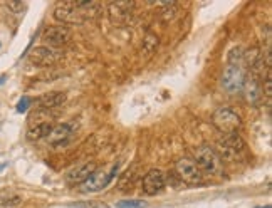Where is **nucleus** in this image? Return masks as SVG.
Masks as SVG:
<instances>
[{"label": "nucleus", "mask_w": 272, "mask_h": 208, "mask_svg": "<svg viewBox=\"0 0 272 208\" xmlns=\"http://www.w3.org/2000/svg\"><path fill=\"white\" fill-rule=\"evenodd\" d=\"M193 161H195V165L199 166V170L202 171V175L218 176V175H222V171H224L220 156L217 154V151L212 146H208V144H202V146L195 149Z\"/></svg>", "instance_id": "nucleus-1"}, {"label": "nucleus", "mask_w": 272, "mask_h": 208, "mask_svg": "<svg viewBox=\"0 0 272 208\" xmlns=\"http://www.w3.org/2000/svg\"><path fill=\"white\" fill-rule=\"evenodd\" d=\"M217 148H218L217 154L220 156V160L237 161L242 160V156L245 154V141L237 133L225 135L222 140H218Z\"/></svg>", "instance_id": "nucleus-2"}, {"label": "nucleus", "mask_w": 272, "mask_h": 208, "mask_svg": "<svg viewBox=\"0 0 272 208\" xmlns=\"http://www.w3.org/2000/svg\"><path fill=\"white\" fill-rule=\"evenodd\" d=\"M212 123L218 131L224 133V135H232V133H237V129H240L242 118L237 114V111H234V109L218 108L212 114Z\"/></svg>", "instance_id": "nucleus-3"}, {"label": "nucleus", "mask_w": 272, "mask_h": 208, "mask_svg": "<svg viewBox=\"0 0 272 208\" xmlns=\"http://www.w3.org/2000/svg\"><path fill=\"white\" fill-rule=\"evenodd\" d=\"M175 175L180 178L182 183L188 185H200L204 181V175L199 170V166L195 165L193 160L190 158H180L175 163Z\"/></svg>", "instance_id": "nucleus-4"}, {"label": "nucleus", "mask_w": 272, "mask_h": 208, "mask_svg": "<svg viewBox=\"0 0 272 208\" xmlns=\"http://www.w3.org/2000/svg\"><path fill=\"white\" fill-rule=\"evenodd\" d=\"M244 81H245V71L240 66H230L224 69L222 74V88L229 92V94H237L244 88Z\"/></svg>", "instance_id": "nucleus-5"}, {"label": "nucleus", "mask_w": 272, "mask_h": 208, "mask_svg": "<svg viewBox=\"0 0 272 208\" xmlns=\"http://www.w3.org/2000/svg\"><path fill=\"white\" fill-rule=\"evenodd\" d=\"M72 39V31L66 25H51L45 27L42 32V40L45 42L47 47L57 49L62 47V45L69 44V40Z\"/></svg>", "instance_id": "nucleus-6"}, {"label": "nucleus", "mask_w": 272, "mask_h": 208, "mask_svg": "<svg viewBox=\"0 0 272 208\" xmlns=\"http://www.w3.org/2000/svg\"><path fill=\"white\" fill-rule=\"evenodd\" d=\"M118 173V166H113V170L106 173L103 170H96L92 175L86 180L83 185H81V192L83 193H97L108 187L111 180L114 178V175Z\"/></svg>", "instance_id": "nucleus-7"}, {"label": "nucleus", "mask_w": 272, "mask_h": 208, "mask_svg": "<svg viewBox=\"0 0 272 208\" xmlns=\"http://www.w3.org/2000/svg\"><path fill=\"white\" fill-rule=\"evenodd\" d=\"M54 19L62 24H84V17L76 7V2H59L54 9Z\"/></svg>", "instance_id": "nucleus-8"}, {"label": "nucleus", "mask_w": 272, "mask_h": 208, "mask_svg": "<svg viewBox=\"0 0 272 208\" xmlns=\"http://www.w3.org/2000/svg\"><path fill=\"white\" fill-rule=\"evenodd\" d=\"M61 59H62V52L57 49L47 47V45H39V47L32 49L31 56H29V61L40 67L54 66L56 62H59Z\"/></svg>", "instance_id": "nucleus-9"}, {"label": "nucleus", "mask_w": 272, "mask_h": 208, "mask_svg": "<svg viewBox=\"0 0 272 208\" xmlns=\"http://www.w3.org/2000/svg\"><path fill=\"white\" fill-rule=\"evenodd\" d=\"M165 185H166V175L161 170L155 168V170H150L146 175L143 176L141 190L144 195L155 196L156 193H160L161 190L165 188Z\"/></svg>", "instance_id": "nucleus-10"}, {"label": "nucleus", "mask_w": 272, "mask_h": 208, "mask_svg": "<svg viewBox=\"0 0 272 208\" xmlns=\"http://www.w3.org/2000/svg\"><path fill=\"white\" fill-rule=\"evenodd\" d=\"M135 7V2H111L108 5V17L111 24H126L131 19Z\"/></svg>", "instance_id": "nucleus-11"}, {"label": "nucleus", "mask_w": 272, "mask_h": 208, "mask_svg": "<svg viewBox=\"0 0 272 208\" xmlns=\"http://www.w3.org/2000/svg\"><path fill=\"white\" fill-rule=\"evenodd\" d=\"M96 170H97V166H96V163H92V161L79 165V166H76V168H72L71 171H67L66 181L69 185H83Z\"/></svg>", "instance_id": "nucleus-12"}, {"label": "nucleus", "mask_w": 272, "mask_h": 208, "mask_svg": "<svg viewBox=\"0 0 272 208\" xmlns=\"http://www.w3.org/2000/svg\"><path fill=\"white\" fill-rule=\"evenodd\" d=\"M67 96L66 92H61V91H52V92H45L37 99V106L39 109H45V111H51V109H56L62 106V104L66 102Z\"/></svg>", "instance_id": "nucleus-13"}, {"label": "nucleus", "mask_w": 272, "mask_h": 208, "mask_svg": "<svg viewBox=\"0 0 272 208\" xmlns=\"http://www.w3.org/2000/svg\"><path fill=\"white\" fill-rule=\"evenodd\" d=\"M244 94L247 97V101L251 104H257L260 99H262V88H260V79H257L256 76H252V74H249L245 76L244 81Z\"/></svg>", "instance_id": "nucleus-14"}, {"label": "nucleus", "mask_w": 272, "mask_h": 208, "mask_svg": "<svg viewBox=\"0 0 272 208\" xmlns=\"http://www.w3.org/2000/svg\"><path fill=\"white\" fill-rule=\"evenodd\" d=\"M72 135V126L71 124H56L52 126V129L47 136V141L51 144H62L69 140V136Z\"/></svg>", "instance_id": "nucleus-15"}, {"label": "nucleus", "mask_w": 272, "mask_h": 208, "mask_svg": "<svg viewBox=\"0 0 272 208\" xmlns=\"http://www.w3.org/2000/svg\"><path fill=\"white\" fill-rule=\"evenodd\" d=\"M52 123H37L29 128L27 131V138L31 141H39V140H44V138L49 136V133L52 129Z\"/></svg>", "instance_id": "nucleus-16"}, {"label": "nucleus", "mask_w": 272, "mask_h": 208, "mask_svg": "<svg viewBox=\"0 0 272 208\" xmlns=\"http://www.w3.org/2000/svg\"><path fill=\"white\" fill-rule=\"evenodd\" d=\"M160 45V39L156 34H146V37L143 39V44H141V56L144 59H150V57H153V54L156 52Z\"/></svg>", "instance_id": "nucleus-17"}, {"label": "nucleus", "mask_w": 272, "mask_h": 208, "mask_svg": "<svg viewBox=\"0 0 272 208\" xmlns=\"http://www.w3.org/2000/svg\"><path fill=\"white\" fill-rule=\"evenodd\" d=\"M178 5L175 2H163L160 5V10H158V17L163 22H171L175 20L178 17Z\"/></svg>", "instance_id": "nucleus-18"}, {"label": "nucleus", "mask_w": 272, "mask_h": 208, "mask_svg": "<svg viewBox=\"0 0 272 208\" xmlns=\"http://www.w3.org/2000/svg\"><path fill=\"white\" fill-rule=\"evenodd\" d=\"M242 54H244V50L240 47H234L232 50L229 52V64L230 66H244L242 64Z\"/></svg>", "instance_id": "nucleus-19"}, {"label": "nucleus", "mask_w": 272, "mask_h": 208, "mask_svg": "<svg viewBox=\"0 0 272 208\" xmlns=\"http://www.w3.org/2000/svg\"><path fill=\"white\" fill-rule=\"evenodd\" d=\"M148 203L143 200H123V201H118L116 208H146Z\"/></svg>", "instance_id": "nucleus-20"}, {"label": "nucleus", "mask_w": 272, "mask_h": 208, "mask_svg": "<svg viewBox=\"0 0 272 208\" xmlns=\"http://www.w3.org/2000/svg\"><path fill=\"white\" fill-rule=\"evenodd\" d=\"M260 88H262V96L265 94V97L267 99H270L272 96V79H270V71L265 74V79L264 83H260Z\"/></svg>", "instance_id": "nucleus-21"}, {"label": "nucleus", "mask_w": 272, "mask_h": 208, "mask_svg": "<svg viewBox=\"0 0 272 208\" xmlns=\"http://www.w3.org/2000/svg\"><path fill=\"white\" fill-rule=\"evenodd\" d=\"M31 104H32V99L31 97H27L24 96L22 99L19 101V104H17V113H26L29 108H31Z\"/></svg>", "instance_id": "nucleus-22"}, {"label": "nucleus", "mask_w": 272, "mask_h": 208, "mask_svg": "<svg viewBox=\"0 0 272 208\" xmlns=\"http://www.w3.org/2000/svg\"><path fill=\"white\" fill-rule=\"evenodd\" d=\"M7 9H10L14 14L19 15V14H22L26 10V5L22 2H7Z\"/></svg>", "instance_id": "nucleus-23"}, {"label": "nucleus", "mask_w": 272, "mask_h": 208, "mask_svg": "<svg viewBox=\"0 0 272 208\" xmlns=\"http://www.w3.org/2000/svg\"><path fill=\"white\" fill-rule=\"evenodd\" d=\"M72 206H76V208H108L106 205L100 203V201H83V203H78Z\"/></svg>", "instance_id": "nucleus-24"}, {"label": "nucleus", "mask_w": 272, "mask_h": 208, "mask_svg": "<svg viewBox=\"0 0 272 208\" xmlns=\"http://www.w3.org/2000/svg\"><path fill=\"white\" fill-rule=\"evenodd\" d=\"M20 201H22V200L19 198V196H14V198H10V200H5L2 205H4V206H15V205H19Z\"/></svg>", "instance_id": "nucleus-25"}, {"label": "nucleus", "mask_w": 272, "mask_h": 208, "mask_svg": "<svg viewBox=\"0 0 272 208\" xmlns=\"http://www.w3.org/2000/svg\"><path fill=\"white\" fill-rule=\"evenodd\" d=\"M9 166V163H0V171H4Z\"/></svg>", "instance_id": "nucleus-26"}, {"label": "nucleus", "mask_w": 272, "mask_h": 208, "mask_svg": "<svg viewBox=\"0 0 272 208\" xmlns=\"http://www.w3.org/2000/svg\"><path fill=\"white\" fill-rule=\"evenodd\" d=\"M257 208H270V205H265V206H257Z\"/></svg>", "instance_id": "nucleus-27"}]
</instances>
